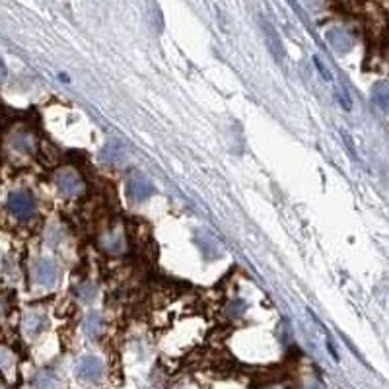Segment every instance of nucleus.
I'll return each instance as SVG.
<instances>
[{"instance_id": "f257e3e1", "label": "nucleus", "mask_w": 389, "mask_h": 389, "mask_svg": "<svg viewBox=\"0 0 389 389\" xmlns=\"http://www.w3.org/2000/svg\"><path fill=\"white\" fill-rule=\"evenodd\" d=\"M8 208H10V212L14 215L16 218H20V220H28V218H32L35 215V197H33L30 191H14V193L8 197Z\"/></svg>"}, {"instance_id": "f03ea898", "label": "nucleus", "mask_w": 389, "mask_h": 389, "mask_svg": "<svg viewBox=\"0 0 389 389\" xmlns=\"http://www.w3.org/2000/svg\"><path fill=\"white\" fill-rule=\"evenodd\" d=\"M54 181H57L59 191L65 194V197H76L78 193H82V189H84L82 177L76 172H72V170H63V172H59L57 173V177H54Z\"/></svg>"}, {"instance_id": "7ed1b4c3", "label": "nucleus", "mask_w": 389, "mask_h": 389, "mask_svg": "<svg viewBox=\"0 0 389 389\" xmlns=\"http://www.w3.org/2000/svg\"><path fill=\"white\" fill-rule=\"evenodd\" d=\"M33 279L37 284H41V286H53L57 279H59V267H57V263L51 259H39L35 261V265H33Z\"/></svg>"}, {"instance_id": "20e7f679", "label": "nucleus", "mask_w": 389, "mask_h": 389, "mask_svg": "<svg viewBox=\"0 0 389 389\" xmlns=\"http://www.w3.org/2000/svg\"><path fill=\"white\" fill-rule=\"evenodd\" d=\"M76 372H78V376L82 379L94 381V379L101 378V374H103V362L96 357H84L78 362Z\"/></svg>"}, {"instance_id": "39448f33", "label": "nucleus", "mask_w": 389, "mask_h": 389, "mask_svg": "<svg viewBox=\"0 0 389 389\" xmlns=\"http://www.w3.org/2000/svg\"><path fill=\"white\" fill-rule=\"evenodd\" d=\"M325 39L329 41V45L335 49L337 53H348L350 49H352V37L345 32V30H341V28H333V30H329V32L325 33Z\"/></svg>"}, {"instance_id": "423d86ee", "label": "nucleus", "mask_w": 389, "mask_h": 389, "mask_svg": "<svg viewBox=\"0 0 389 389\" xmlns=\"http://www.w3.org/2000/svg\"><path fill=\"white\" fill-rule=\"evenodd\" d=\"M127 194H129L130 201L141 203V201H146L148 197L154 194V187H152L150 181L137 177V179H130L127 183Z\"/></svg>"}, {"instance_id": "0eeeda50", "label": "nucleus", "mask_w": 389, "mask_h": 389, "mask_svg": "<svg viewBox=\"0 0 389 389\" xmlns=\"http://www.w3.org/2000/svg\"><path fill=\"white\" fill-rule=\"evenodd\" d=\"M372 101L378 106L381 111L389 113V82H379L372 90Z\"/></svg>"}, {"instance_id": "6e6552de", "label": "nucleus", "mask_w": 389, "mask_h": 389, "mask_svg": "<svg viewBox=\"0 0 389 389\" xmlns=\"http://www.w3.org/2000/svg\"><path fill=\"white\" fill-rule=\"evenodd\" d=\"M101 158L109 163H117L125 158V146L121 142L113 141L106 144V148L101 150Z\"/></svg>"}, {"instance_id": "1a4fd4ad", "label": "nucleus", "mask_w": 389, "mask_h": 389, "mask_svg": "<svg viewBox=\"0 0 389 389\" xmlns=\"http://www.w3.org/2000/svg\"><path fill=\"white\" fill-rule=\"evenodd\" d=\"M263 32L267 33V37H269V49L272 51V54H275V59H277V61H281L282 59L281 41H279L277 33L272 32V28H270L269 22H263Z\"/></svg>"}, {"instance_id": "9d476101", "label": "nucleus", "mask_w": 389, "mask_h": 389, "mask_svg": "<svg viewBox=\"0 0 389 389\" xmlns=\"http://www.w3.org/2000/svg\"><path fill=\"white\" fill-rule=\"evenodd\" d=\"M12 146L18 152H32L33 150V137L30 132H18L12 139Z\"/></svg>"}, {"instance_id": "9b49d317", "label": "nucleus", "mask_w": 389, "mask_h": 389, "mask_svg": "<svg viewBox=\"0 0 389 389\" xmlns=\"http://www.w3.org/2000/svg\"><path fill=\"white\" fill-rule=\"evenodd\" d=\"M84 331H86V335L90 337H96L97 333L101 331V317H99V314L92 312V314L86 315V319H84Z\"/></svg>"}, {"instance_id": "f8f14e48", "label": "nucleus", "mask_w": 389, "mask_h": 389, "mask_svg": "<svg viewBox=\"0 0 389 389\" xmlns=\"http://www.w3.org/2000/svg\"><path fill=\"white\" fill-rule=\"evenodd\" d=\"M74 292L76 296H78L80 300H84V302H90V300L96 298V286H94L92 282H82V284H78Z\"/></svg>"}, {"instance_id": "ddd939ff", "label": "nucleus", "mask_w": 389, "mask_h": 389, "mask_svg": "<svg viewBox=\"0 0 389 389\" xmlns=\"http://www.w3.org/2000/svg\"><path fill=\"white\" fill-rule=\"evenodd\" d=\"M106 249L109 253H119L123 249V236L119 232H109L108 239H106Z\"/></svg>"}, {"instance_id": "4468645a", "label": "nucleus", "mask_w": 389, "mask_h": 389, "mask_svg": "<svg viewBox=\"0 0 389 389\" xmlns=\"http://www.w3.org/2000/svg\"><path fill=\"white\" fill-rule=\"evenodd\" d=\"M26 325H28V331L30 333H39L41 329L45 327V317L43 315H37V314H32L30 317H28V321H26Z\"/></svg>"}, {"instance_id": "2eb2a0df", "label": "nucleus", "mask_w": 389, "mask_h": 389, "mask_svg": "<svg viewBox=\"0 0 389 389\" xmlns=\"http://www.w3.org/2000/svg\"><path fill=\"white\" fill-rule=\"evenodd\" d=\"M246 310H248V306H246L243 300H239V298L238 300H234V302L228 306V314L234 315V317H239V315L243 314Z\"/></svg>"}, {"instance_id": "dca6fc26", "label": "nucleus", "mask_w": 389, "mask_h": 389, "mask_svg": "<svg viewBox=\"0 0 389 389\" xmlns=\"http://www.w3.org/2000/svg\"><path fill=\"white\" fill-rule=\"evenodd\" d=\"M314 63H315V66L319 68V72H321V76H323L325 80H331V72H329V70H327V68L321 65V61H319L317 57H314Z\"/></svg>"}, {"instance_id": "f3484780", "label": "nucleus", "mask_w": 389, "mask_h": 389, "mask_svg": "<svg viewBox=\"0 0 389 389\" xmlns=\"http://www.w3.org/2000/svg\"><path fill=\"white\" fill-rule=\"evenodd\" d=\"M54 232H57V230L51 228V230H49V234H47V241H49L51 246H57V243L61 241V234H54Z\"/></svg>"}, {"instance_id": "a211bd4d", "label": "nucleus", "mask_w": 389, "mask_h": 389, "mask_svg": "<svg viewBox=\"0 0 389 389\" xmlns=\"http://www.w3.org/2000/svg\"><path fill=\"white\" fill-rule=\"evenodd\" d=\"M306 389H323V386H321V383H317V381H312V383H310V386H308Z\"/></svg>"}]
</instances>
